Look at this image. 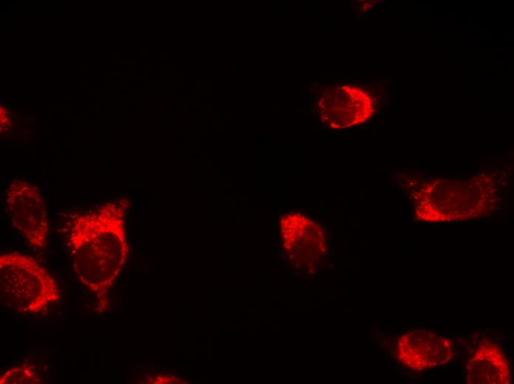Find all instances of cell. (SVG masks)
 <instances>
[{"label":"cell","instance_id":"obj_1","mask_svg":"<svg viewBox=\"0 0 514 384\" xmlns=\"http://www.w3.org/2000/svg\"><path fill=\"white\" fill-rule=\"evenodd\" d=\"M122 206L121 202H107L71 224L68 242L75 276L96 295L113 286L126 262V206Z\"/></svg>","mask_w":514,"mask_h":384},{"label":"cell","instance_id":"obj_2","mask_svg":"<svg viewBox=\"0 0 514 384\" xmlns=\"http://www.w3.org/2000/svg\"><path fill=\"white\" fill-rule=\"evenodd\" d=\"M0 283L5 302L21 313H38L60 298L48 271L28 255L10 253L0 257Z\"/></svg>","mask_w":514,"mask_h":384},{"label":"cell","instance_id":"obj_3","mask_svg":"<svg viewBox=\"0 0 514 384\" xmlns=\"http://www.w3.org/2000/svg\"><path fill=\"white\" fill-rule=\"evenodd\" d=\"M6 207L14 227L33 246L46 245L48 213L39 189L27 180L15 179L6 195Z\"/></svg>","mask_w":514,"mask_h":384},{"label":"cell","instance_id":"obj_4","mask_svg":"<svg viewBox=\"0 0 514 384\" xmlns=\"http://www.w3.org/2000/svg\"><path fill=\"white\" fill-rule=\"evenodd\" d=\"M454 349L450 340L429 330H416L401 335L397 358L407 368L422 372L450 363Z\"/></svg>","mask_w":514,"mask_h":384},{"label":"cell","instance_id":"obj_5","mask_svg":"<svg viewBox=\"0 0 514 384\" xmlns=\"http://www.w3.org/2000/svg\"><path fill=\"white\" fill-rule=\"evenodd\" d=\"M281 228L290 258L295 259L299 265L314 263L327 253L325 233L303 214H287L281 221Z\"/></svg>","mask_w":514,"mask_h":384},{"label":"cell","instance_id":"obj_6","mask_svg":"<svg viewBox=\"0 0 514 384\" xmlns=\"http://www.w3.org/2000/svg\"><path fill=\"white\" fill-rule=\"evenodd\" d=\"M509 360L495 342L480 344L466 366V383L469 384H510Z\"/></svg>","mask_w":514,"mask_h":384},{"label":"cell","instance_id":"obj_7","mask_svg":"<svg viewBox=\"0 0 514 384\" xmlns=\"http://www.w3.org/2000/svg\"><path fill=\"white\" fill-rule=\"evenodd\" d=\"M42 381L35 369L27 365H21L6 369L0 378L1 384L41 383Z\"/></svg>","mask_w":514,"mask_h":384},{"label":"cell","instance_id":"obj_8","mask_svg":"<svg viewBox=\"0 0 514 384\" xmlns=\"http://www.w3.org/2000/svg\"><path fill=\"white\" fill-rule=\"evenodd\" d=\"M213 94V85L211 83H200L195 85V94L211 95Z\"/></svg>","mask_w":514,"mask_h":384},{"label":"cell","instance_id":"obj_9","mask_svg":"<svg viewBox=\"0 0 514 384\" xmlns=\"http://www.w3.org/2000/svg\"><path fill=\"white\" fill-rule=\"evenodd\" d=\"M200 95L195 94V95H190L189 96V101H188V105H200Z\"/></svg>","mask_w":514,"mask_h":384},{"label":"cell","instance_id":"obj_10","mask_svg":"<svg viewBox=\"0 0 514 384\" xmlns=\"http://www.w3.org/2000/svg\"><path fill=\"white\" fill-rule=\"evenodd\" d=\"M201 83V78L200 77H196L195 78V85H197Z\"/></svg>","mask_w":514,"mask_h":384},{"label":"cell","instance_id":"obj_11","mask_svg":"<svg viewBox=\"0 0 514 384\" xmlns=\"http://www.w3.org/2000/svg\"><path fill=\"white\" fill-rule=\"evenodd\" d=\"M200 64H201V60H195V64L196 65H200Z\"/></svg>","mask_w":514,"mask_h":384},{"label":"cell","instance_id":"obj_12","mask_svg":"<svg viewBox=\"0 0 514 384\" xmlns=\"http://www.w3.org/2000/svg\"><path fill=\"white\" fill-rule=\"evenodd\" d=\"M177 66H175V65H173L172 66V71L174 72H176L177 71Z\"/></svg>","mask_w":514,"mask_h":384},{"label":"cell","instance_id":"obj_13","mask_svg":"<svg viewBox=\"0 0 514 384\" xmlns=\"http://www.w3.org/2000/svg\"><path fill=\"white\" fill-rule=\"evenodd\" d=\"M219 82H224V78H219Z\"/></svg>","mask_w":514,"mask_h":384}]
</instances>
